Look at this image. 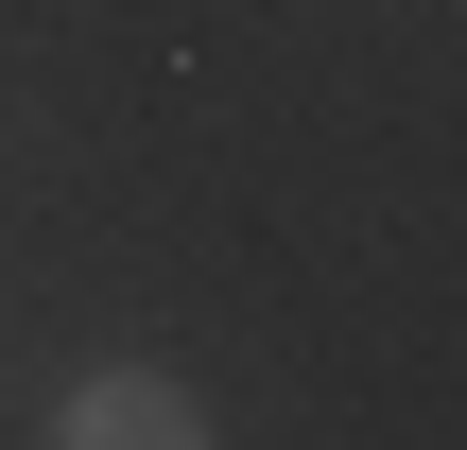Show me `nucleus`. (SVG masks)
<instances>
[{
  "instance_id": "f257e3e1",
  "label": "nucleus",
  "mask_w": 467,
  "mask_h": 450,
  "mask_svg": "<svg viewBox=\"0 0 467 450\" xmlns=\"http://www.w3.org/2000/svg\"><path fill=\"white\" fill-rule=\"evenodd\" d=\"M52 434L69 450H208V399H191L173 364H87V382L52 399Z\"/></svg>"
}]
</instances>
